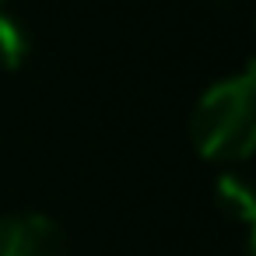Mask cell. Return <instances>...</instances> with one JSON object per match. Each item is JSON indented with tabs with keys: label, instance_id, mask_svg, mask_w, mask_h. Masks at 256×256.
Listing matches in <instances>:
<instances>
[{
	"label": "cell",
	"instance_id": "6da1fadb",
	"mask_svg": "<svg viewBox=\"0 0 256 256\" xmlns=\"http://www.w3.org/2000/svg\"><path fill=\"white\" fill-rule=\"evenodd\" d=\"M193 148L207 162H242L256 144V74L246 67L204 92L190 120Z\"/></svg>",
	"mask_w": 256,
	"mask_h": 256
},
{
	"label": "cell",
	"instance_id": "7a4b0ae2",
	"mask_svg": "<svg viewBox=\"0 0 256 256\" xmlns=\"http://www.w3.org/2000/svg\"><path fill=\"white\" fill-rule=\"evenodd\" d=\"M0 256H67V235L46 214H8L0 218Z\"/></svg>",
	"mask_w": 256,
	"mask_h": 256
},
{
	"label": "cell",
	"instance_id": "3957f363",
	"mask_svg": "<svg viewBox=\"0 0 256 256\" xmlns=\"http://www.w3.org/2000/svg\"><path fill=\"white\" fill-rule=\"evenodd\" d=\"M28 56V32L18 18L0 11V70H18Z\"/></svg>",
	"mask_w": 256,
	"mask_h": 256
},
{
	"label": "cell",
	"instance_id": "277c9868",
	"mask_svg": "<svg viewBox=\"0 0 256 256\" xmlns=\"http://www.w3.org/2000/svg\"><path fill=\"white\" fill-rule=\"evenodd\" d=\"M218 196L228 207V214H235L242 224H252V193H249L246 182L224 176V179H218Z\"/></svg>",
	"mask_w": 256,
	"mask_h": 256
}]
</instances>
